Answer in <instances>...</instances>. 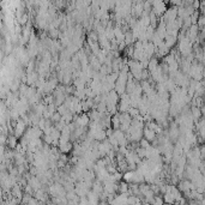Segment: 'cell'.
I'll return each instance as SVG.
<instances>
[{"mask_svg": "<svg viewBox=\"0 0 205 205\" xmlns=\"http://www.w3.org/2000/svg\"><path fill=\"white\" fill-rule=\"evenodd\" d=\"M144 137H145V139L149 141V142L154 141V139H155V131L151 130L150 127H146V128L144 130Z\"/></svg>", "mask_w": 205, "mask_h": 205, "instance_id": "1", "label": "cell"}, {"mask_svg": "<svg viewBox=\"0 0 205 205\" xmlns=\"http://www.w3.org/2000/svg\"><path fill=\"white\" fill-rule=\"evenodd\" d=\"M24 130H25V123H23V121H18L17 125H16V134L21 136L22 133L24 132Z\"/></svg>", "mask_w": 205, "mask_h": 205, "instance_id": "2", "label": "cell"}]
</instances>
